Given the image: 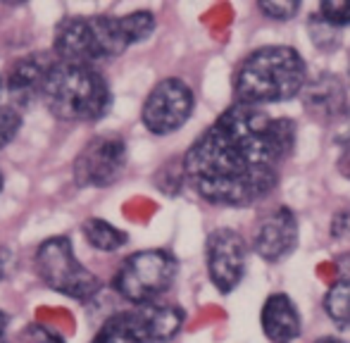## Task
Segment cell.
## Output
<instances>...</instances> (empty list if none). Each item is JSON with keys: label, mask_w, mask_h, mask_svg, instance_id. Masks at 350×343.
Instances as JSON below:
<instances>
[{"label": "cell", "mask_w": 350, "mask_h": 343, "mask_svg": "<svg viewBox=\"0 0 350 343\" xmlns=\"http://www.w3.org/2000/svg\"><path fill=\"white\" fill-rule=\"evenodd\" d=\"M293 146V120L236 102L191 143L184 174L208 203L243 208L269 195Z\"/></svg>", "instance_id": "obj_1"}, {"label": "cell", "mask_w": 350, "mask_h": 343, "mask_svg": "<svg viewBox=\"0 0 350 343\" xmlns=\"http://www.w3.org/2000/svg\"><path fill=\"white\" fill-rule=\"evenodd\" d=\"M155 31V17L148 10H136L122 17H67L57 24L53 53L57 60L91 65L115 60L131 46L146 41Z\"/></svg>", "instance_id": "obj_2"}, {"label": "cell", "mask_w": 350, "mask_h": 343, "mask_svg": "<svg viewBox=\"0 0 350 343\" xmlns=\"http://www.w3.org/2000/svg\"><path fill=\"white\" fill-rule=\"evenodd\" d=\"M308 70L295 48L265 46L253 51L234 77L236 100L241 105H269L295 98L305 86Z\"/></svg>", "instance_id": "obj_3"}, {"label": "cell", "mask_w": 350, "mask_h": 343, "mask_svg": "<svg viewBox=\"0 0 350 343\" xmlns=\"http://www.w3.org/2000/svg\"><path fill=\"white\" fill-rule=\"evenodd\" d=\"M41 100L62 122H98L112 107V88L91 65L55 60Z\"/></svg>", "instance_id": "obj_4"}, {"label": "cell", "mask_w": 350, "mask_h": 343, "mask_svg": "<svg viewBox=\"0 0 350 343\" xmlns=\"http://www.w3.org/2000/svg\"><path fill=\"white\" fill-rule=\"evenodd\" d=\"M186 315L176 305H134L107 317L91 343H170Z\"/></svg>", "instance_id": "obj_5"}, {"label": "cell", "mask_w": 350, "mask_h": 343, "mask_svg": "<svg viewBox=\"0 0 350 343\" xmlns=\"http://www.w3.org/2000/svg\"><path fill=\"white\" fill-rule=\"evenodd\" d=\"M176 272H179V262L170 251H160V248L139 251L131 253L120 264L115 279H112V288L126 303L150 305L162 293L170 291Z\"/></svg>", "instance_id": "obj_6"}, {"label": "cell", "mask_w": 350, "mask_h": 343, "mask_svg": "<svg viewBox=\"0 0 350 343\" xmlns=\"http://www.w3.org/2000/svg\"><path fill=\"white\" fill-rule=\"evenodd\" d=\"M33 267L38 279L51 291H57L74 301H88L100 291V279L79 262L67 236L46 238L36 248Z\"/></svg>", "instance_id": "obj_7"}, {"label": "cell", "mask_w": 350, "mask_h": 343, "mask_svg": "<svg viewBox=\"0 0 350 343\" xmlns=\"http://www.w3.org/2000/svg\"><path fill=\"white\" fill-rule=\"evenodd\" d=\"M193 91L181 79H162L148 93L143 102L141 120L150 134L167 136L181 129L193 112Z\"/></svg>", "instance_id": "obj_8"}, {"label": "cell", "mask_w": 350, "mask_h": 343, "mask_svg": "<svg viewBox=\"0 0 350 343\" xmlns=\"http://www.w3.org/2000/svg\"><path fill=\"white\" fill-rule=\"evenodd\" d=\"M126 158L129 153L122 136H96L79 150L74 160V181L77 186H93V189L115 184L126 167Z\"/></svg>", "instance_id": "obj_9"}, {"label": "cell", "mask_w": 350, "mask_h": 343, "mask_svg": "<svg viewBox=\"0 0 350 343\" xmlns=\"http://www.w3.org/2000/svg\"><path fill=\"white\" fill-rule=\"evenodd\" d=\"M245 241L231 229H217L208 236V274L221 293H231L241 284L245 274Z\"/></svg>", "instance_id": "obj_10"}, {"label": "cell", "mask_w": 350, "mask_h": 343, "mask_svg": "<svg viewBox=\"0 0 350 343\" xmlns=\"http://www.w3.org/2000/svg\"><path fill=\"white\" fill-rule=\"evenodd\" d=\"M55 60V53H31L10 65L5 77V91L14 107H31L43 96V86Z\"/></svg>", "instance_id": "obj_11"}, {"label": "cell", "mask_w": 350, "mask_h": 343, "mask_svg": "<svg viewBox=\"0 0 350 343\" xmlns=\"http://www.w3.org/2000/svg\"><path fill=\"white\" fill-rule=\"evenodd\" d=\"M298 246V219L288 208H277L258 224L253 248L267 262H281Z\"/></svg>", "instance_id": "obj_12"}, {"label": "cell", "mask_w": 350, "mask_h": 343, "mask_svg": "<svg viewBox=\"0 0 350 343\" xmlns=\"http://www.w3.org/2000/svg\"><path fill=\"white\" fill-rule=\"evenodd\" d=\"M262 331L274 343H291L300 336V315L293 301L284 293H274L262 307Z\"/></svg>", "instance_id": "obj_13"}, {"label": "cell", "mask_w": 350, "mask_h": 343, "mask_svg": "<svg viewBox=\"0 0 350 343\" xmlns=\"http://www.w3.org/2000/svg\"><path fill=\"white\" fill-rule=\"evenodd\" d=\"M324 310L334 325L350 329V253L338 260L336 279L324 296Z\"/></svg>", "instance_id": "obj_14"}, {"label": "cell", "mask_w": 350, "mask_h": 343, "mask_svg": "<svg viewBox=\"0 0 350 343\" xmlns=\"http://www.w3.org/2000/svg\"><path fill=\"white\" fill-rule=\"evenodd\" d=\"M81 232L86 236V241L91 243L96 251H103V253H115L120 251L122 246H126L129 236H126L122 229H117L115 224L105 222V219H86L81 224Z\"/></svg>", "instance_id": "obj_15"}, {"label": "cell", "mask_w": 350, "mask_h": 343, "mask_svg": "<svg viewBox=\"0 0 350 343\" xmlns=\"http://www.w3.org/2000/svg\"><path fill=\"white\" fill-rule=\"evenodd\" d=\"M312 102V107H319L327 117L338 115L343 110V88L334 79L319 81L308 91V105Z\"/></svg>", "instance_id": "obj_16"}, {"label": "cell", "mask_w": 350, "mask_h": 343, "mask_svg": "<svg viewBox=\"0 0 350 343\" xmlns=\"http://www.w3.org/2000/svg\"><path fill=\"white\" fill-rule=\"evenodd\" d=\"M319 19L332 29L350 27V0H322Z\"/></svg>", "instance_id": "obj_17"}, {"label": "cell", "mask_w": 350, "mask_h": 343, "mask_svg": "<svg viewBox=\"0 0 350 343\" xmlns=\"http://www.w3.org/2000/svg\"><path fill=\"white\" fill-rule=\"evenodd\" d=\"M19 129H22V115L17 107L0 105V150L19 134Z\"/></svg>", "instance_id": "obj_18"}, {"label": "cell", "mask_w": 350, "mask_h": 343, "mask_svg": "<svg viewBox=\"0 0 350 343\" xmlns=\"http://www.w3.org/2000/svg\"><path fill=\"white\" fill-rule=\"evenodd\" d=\"M298 8H300L298 3H260V10H262L267 17L279 19V22L291 19L295 12H298Z\"/></svg>", "instance_id": "obj_19"}, {"label": "cell", "mask_w": 350, "mask_h": 343, "mask_svg": "<svg viewBox=\"0 0 350 343\" xmlns=\"http://www.w3.org/2000/svg\"><path fill=\"white\" fill-rule=\"evenodd\" d=\"M27 336L31 339V343H65L55 331L46 329V327H38V325H31L27 329Z\"/></svg>", "instance_id": "obj_20"}, {"label": "cell", "mask_w": 350, "mask_h": 343, "mask_svg": "<svg viewBox=\"0 0 350 343\" xmlns=\"http://www.w3.org/2000/svg\"><path fill=\"white\" fill-rule=\"evenodd\" d=\"M338 169H341V174L350 179V134L343 139L341 143V153H338Z\"/></svg>", "instance_id": "obj_21"}, {"label": "cell", "mask_w": 350, "mask_h": 343, "mask_svg": "<svg viewBox=\"0 0 350 343\" xmlns=\"http://www.w3.org/2000/svg\"><path fill=\"white\" fill-rule=\"evenodd\" d=\"M8 327H10V317L0 310V343H8Z\"/></svg>", "instance_id": "obj_22"}, {"label": "cell", "mask_w": 350, "mask_h": 343, "mask_svg": "<svg viewBox=\"0 0 350 343\" xmlns=\"http://www.w3.org/2000/svg\"><path fill=\"white\" fill-rule=\"evenodd\" d=\"M317 343H346V341H341V339H334V336H324V339H319Z\"/></svg>", "instance_id": "obj_23"}, {"label": "cell", "mask_w": 350, "mask_h": 343, "mask_svg": "<svg viewBox=\"0 0 350 343\" xmlns=\"http://www.w3.org/2000/svg\"><path fill=\"white\" fill-rule=\"evenodd\" d=\"M3 186H5V179H3V172H0V191H3Z\"/></svg>", "instance_id": "obj_24"}, {"label": "cell", "mask_w": 350, "mask_h": 343, "mask_svg": "<svg viewBox=\"0 0 350 343\" xmlns=\"http://www.w3.org/2000/svg\"><path fill=\"white\" fill-rule=\"evenodd\" d=\"M348 81H350V65H348Z\"/></svg>", "instance_id": "obj_25"}, {"label": "cell", "mask_w": 350, "mask_h": 343, "mask_svg": "<svg viewBox=\"0 0 350 343\" xmlns=\"http://www.w3.org/2000/svg\"><path fill=\"white\" fill-rule=\"evenodd\" d=\"M0 91H3V79H0Z\"/></svg>", "instance_id": "obj_26"}]
</instances>
